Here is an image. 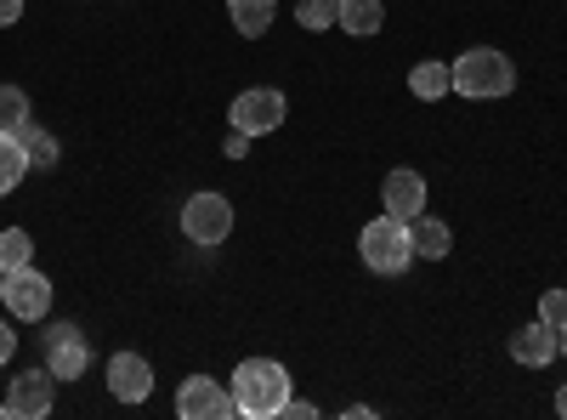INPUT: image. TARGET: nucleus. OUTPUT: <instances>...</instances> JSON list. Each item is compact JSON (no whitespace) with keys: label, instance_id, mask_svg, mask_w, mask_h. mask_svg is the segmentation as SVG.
<instances>
[{"label":"nucleus","instance_id":"obj_1","mask_svg":"<svg viewBox=\"0 0 567 420\" xmlns=\"http://www.w3.org/2000/svg\"><path fill=\"white\" fill-rule=\"evenodd\" d=\"M284 403H290V369L278 358H245L233 369V414L284 420Z\"/></svg>","mask_w":567,"mask_h":420},{"label":"nucleus","instance_id":"obj_2","mask_svg":"<svg viewBox=\"0 0 567 420\" xmlns=\"http://www.w3.org/2000/svg\"><path fill=\"white\" fill-rule=\"evenodd\" d=\"M449 74H454V91L471 103H494V98L516 91V63L505 52H494V45H471L465 58L449 63Z\"/></svg>","mask_w":567,"mask_h":420},{"label":"nucleus","instance_id":"obj_3","mask_svg":"<svg viewBox=\"0 0 567 420\" xmlns=\"http://www.w3.org/2000/svg\"><path fill=\"white\" fill-rule=\"evenodd\" d=\"M358 256L369 273H403L414 262V239H409V222L398 216H374L363 233H358Z\"/></svg>","mask_w":567,"mask_h":420},{"label":"nucleus","instance_id":"obj_4","mask_svg":"<svg viewBox=\"0 0 567 420\" xmlns=\"http://www.w3.org/2000/svg\"><path fill=\"white\" fill-rule=\"evenodd\" d=\"M0 301H7V313L18 324H34V318L52 313V278L34 273V262L29 267H12L7 278H0Z\"/></svg>","mask_w":567,"mask_h":420},{"label":"nucleus","instance_id":"obj_5","mask_svg":"<svg viewBox=\"0 0 567 420\" xmlns=\"http://www.w3.org/2000/svg\"><path fill=\"white\" fill-rule=\"evenodd\" d=\"M233 131H245V136H267V131H278L284 125V114H290V103H284V91H272V85H250V91H239L233 98Z\"/></svg>","mask_w":567,"mask_h":420},{"label":"nucleus","instance_id":"obj_6","mask_svg":"<svg viewBox=\"0 0 567 420\" xmlns=\"http://www.w3.org/2000/svg\"><path fill=\"white\" fill-rule=\"evenodd\" d=\"M182 233H187V245H227V233H233V205L221 194H194L182 205Z\"/></svg>","mask_w":567,"mask_h":420},{"label":"nucleus","instance_id":"obj_7","mask_svg":"<svg viewBox=\"0 0 567 420\" xmlns=\"http://www.w3.org/2000/svg\"><path fill=\"white\" fill-rule=\"evenodd\" d=\"M7 403H12L18 420H45L52 403H58V376H52V369H18Z\"/></svg>","mask_w":567,"mask_h":420},{"label":"nucleus","instance_id":"obj_8","mask_svg":"<svg viewBox=\"0 0 567 420\" xmlns=\"http://www.w3.org/2000/svg\"><path fill=\"white\" fill-rule=\"evenodd\" d=\"M85 363H91V347L80 336V324H52V330H45V369H52L58 381H80Z\"/></svg>","mask_w":567,"mask_h":420},{"label":"nucleus","instance_id":"obj_9","mask_svg":"<svg viewBox=\"0 0 567 420\" xmlns=\"http://www.w3.org/2000/svg\"><path fill=\"white\" fill-rule=\"evenodd\" d=\"M176 414L182 420H233V392H221L210 376H187L176 387Z\"/></svg>","mask_w":567,"mask_h":420},{"label":"nucleus","instance_id":"obj_10","mask_svg":"<svg viewBox=\"0 0 567 420\" xmlns=\"http://www.w3.org/2000/svg\"><path fill=\"white\" fill-rule=\"evenodd\" d=\"M109 392L120 403H148L154 392V363L142 358V352H114L109 358Z\"/></svg>","mask_w":567,"mask_h":420},{"label":"nucleus","instance_id":"obj_11","mask_svg":"<svg viewBox=\"0 0 567 420\" xmlns=\"http://www.w3.org/2000/svg\"><path fill=\"white\" fill-rule=\"evenodd\" d=\"M381 199H386V216H398V222L425 216V176H420V171H409V165H398V171L386 176Z\"/></svg>","mask_w":567,"mask_h":420},{"label":"nucleus","instance_id":"obj_12","mask_svg":"<svg viewBox=\"0 0 567 420\" xmlns=\"http://www.w3.org/2000/svg\"><path fill=\"white\" fill-rule=\"evenodd\" d=\"M511 358L523 363V369H545L556 358V330H550V324H539V318L523 324V330L511 336Z\"/></svg>","mask_w":567,"mask_h":420},{"label":"nucleus","instance_id":"obj_13","mask_svg":"<svg viewBox=\"0 0 567 420\" xmlns=\"http://www.w3.org/2000/svg\"><path fill=\"white\" fill-rule=\"evenodd\" d=\"M409 239H414V256H425V262H443V256L454 250V233H449V222H437V216H414V222H409Z\"/></svg>","mask_w":567,"mask_h":420},{"label":"nucleus","instance_id":"obj_14","mask_svg":"<svg viewBox=\"0 0 567 420\" xmlns=\"http://www.w3.org/2000/svg\"><path fill=\"white\" fill-rule=\"evenodd\" d=\"M34 165H29V148H23V136L18 131H0V199H7L18 182L29 176Z\"/></svg>","mask_w":567,"mask_h":420},{"label":"nucleus","instance_id":"obj_15","mask_svg":"<svg viewBox=\"0 0 567 420\" xmlns=\"http://www.w3.org/2000/svg\"><path fill=\"white\" fill-rule=\"evenodd\" d=\"M272 12H278V0H227V18L245 40H261L272 29Z\"/></svg>","mask_w":567,"mask_h":420},{"label":"nucleus","instance_id":"obj_16","mask_svg":"<svg viewBox=\"0 0 567 420\" xmlns=\"http://www.w3.org/2000/svg\"><path fill=\"white\" fill-rule=\"evenodd\" d=\"M409 91H414L420 103H437V98H449V91H454L449 63H414V69H409Z\"/></svg>","mask_w":567,"mask_h":420},{"label":"nucleus","instance_id":"obj_17","mask_svg":"<svg viewBox=\"0 0 567 420\" xmlns=\"http://www.w3.org/2000/svg\"><path fill=\"white\" fill-rule=\"evenodd\" d=\"M336 23H341L347 34H374V29L386 23V12H381V0H341Z\"/></svg>","mask_w":567,"mask_h":420},{"label":"nucleus","instance_id":"obj_18","mask_svg":"<svg viewBox=\"0 0 567 420\" xmlns=\"http://www.w3.org/2000/svg\"><path fill=\"white\" fill-rule=\"evenodd\" d=\"M18 136H23V148H29V165H58V154H63V148H58V136L45 131V125H34V120H29Z\"/></svg>","mask_w":567,"mask_h":420},{"label":"nucleus","instance_id":"obj_19","mask_svg":"<svg viewBox=\"0 0 567 420\" xmlns=\"http://www.w3.org/2000/svg\"><path fill=\"white\" fill-rule=\"evenodd\" d=\"M23 125H29V91L0 85V131H23Z\"/></svg>","mask_w":567,"mask_h":420},{"label":"nucleus","instance_id":"obj_20","mask_svg":"<svg viewBox=\"0 0 567 420\" xmlns=\"http://www.w3.org/2000/svg\"><path fill=\"white\" fill-rule=\"evenodd\" d=\"M34 262V239H29V233L23 227H7V233H0V267H29Z\"/></svg>","mask_w":567,"mask_h":420},{"label":"nucleus","instance_id":"obj_21","mask_svg":"<svg viewBox=\"0 0 567 420\" xmlns=\"http://www.w3.org/2000/svg\"><path fill=\"white\" fill-rule=\"evenodd\" d=\"M336 7H341V0H296V23L312 29V34H323L329 23H336Z\"/></svg>","mask_w":567,"mask_h":420},{"label":"nucleus","instance_id":"obj_22","mask_svg":"<svg viewBox=\"0 0 567 420\" xmlns=\"http://www.w3.org/2000/svg\"><path fill=\"white\" fill-rule=\"evenodd\" d=\"M539 324H550V330H567V290H545V296H539Z\"/></svg>","mask_w":567,"mask_h":420},{"label":"nucleus","instance_id":"obj_23","mask_svg":"<svg viewBox=\"0 0 567 420\" xmlns=\"http://www.w3.org/2000/svg\"><path fill=\"white\" fill-rule=\"evenodd\" d=\"M221 154H227V160H245V154H250V136H245V131H233L227 143H221Z\"/></svg>","mask_w":567,"mask_h":420},{"label":"nucleus","instance_id":"obj_24","mask_svg":"<svg viewBox=\"0 0 567 420\" xmlns=\"http://www.w3.org/2000/svg\"><path fill=\"white\" fill-rule=\"evenodd\" d=\"M12 352H18V336H12V324L0 318V363H12Z\"/></svg>","mask_w":567,"mask_h":420},{"label":"nucleus","instance_id":"obj_25","mask_svg":"<svg viewBox=\"0 0 567 420\" xmlns=\"http://www.w3.org/2000/svg\"><path fill=\"white\" fill-rule=\"evenodd\" d=\"M23 18V0H0V29H12Z\"/></svg>","mask_w":567,"mask_h":420},{"label":"nucleus","instance_id":"obj_26","mask_svg":"<svg viewBox=\"0 0 567 420\" xmlns=\"http://www.w3.org/2000/svg\"><path fill=\"white\" fill-rule=\"evenodd\" d=\"M284 414H290V420H312L318 409H312V403H296V398H290V403H284Z\"/></svg>","mask_w":567,"mask_h":420},{"label":"nucleus","instance_id":"obj_27","mask_svg":"<svg viewBox=\"0 0 567 420\" xmlns=\"http://www.w3.org/2000/svg\"><path fill=\"white\" fill-rule=\"evenodd\" d=\"M556 414H567V387H561V392H556Z\"/></svg>","mask_w":567,"mask_h":420},{"label":"nucleus","instance_id":"obj_28","mask_svg":"<svg viewBox=\"0 0 567 420\" xmlns=\"http://www.w3.org/2000/svg\"><path fill=\"white\" fill-rule=\"evenodd\" d=\"M556 352H561V358H567V330H556Z\"/></svg>","mask_w":567,"mask_h":420},{"label":"nucleus","instance_id":"obj_29","mask_svg":"<svg viewBox=\"0 0 567 420\" xmlns=\"http://www.w3.org/2000/svg\"><path fill=\"white\" fill-rule=\"evenodd\" d=\"M0 420H12V403H0Z\"/></svg>","mask_w":567,"mask_h":420}]
</instances>
